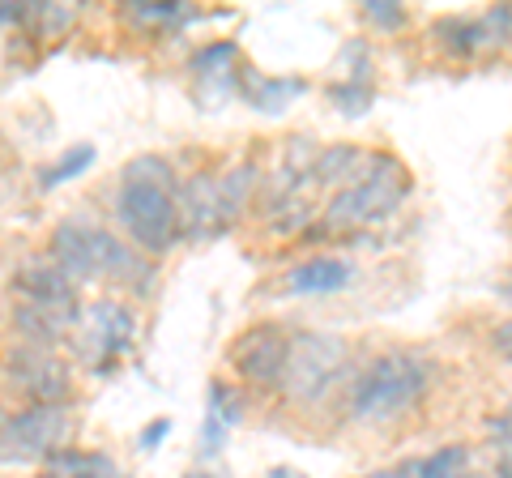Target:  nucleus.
<instances>
[{
  "label": "nucleus",
  "mask_w": 512,
  "mask_h": 478,
  "mask_svg": "<svg viewBox=\"0 0 512 478\" xmlns=\"http://www.w3.org/2000/svg\"><path fill=\"white\" fill-rule=\"evenodd\" d=\"M175 167L158 154H137L124 167V184L116 193V218L133 239L141 257H163L180 244V205H175Z\"/></svg>",
  "instance_id": "f257e3e1"
},
{
  "label": "nucleus",
  "mask_w": 512,
  "mask_h": 478,
  "mask_svg": "<svg viewBox=\"0 0 512 478\" xmlns=\"http://www.w3.org/2000/svg\"><path fill=\"white\" fill-rule=\"evenodd\" d=\"M52 261L73 286L77 282H99V278H146L150 269L141 261V252L120 244L111 231H103L90 218H64L52 231Z\"/></svg>",
  "instance_id": "f03ea898"
},
{
  "label": "nucleus",
  "mask_w": 512,
  "mask_h": 478,
  "mask_svg": "<svg viewBox=\"0 0 512 478\" xmlns=\"http://www.w3.org/2000/svg\"><path fill=\"white\" fill-rule=\"evenodd\" d=\"M431 389V363L410 355V350H389L376 355L359 372L355 389H350V414L363 423H389L423 402Z\"/></svg>",
  "instance_id": "7ed1b4c3"
},
{
  "label": "nucleus",
  "mask_w": 512,
  "mask_h": 478,
  "mask_svg": "<svg viewBox=\"0 0 512 478\" xmlns=\"http://www.w3.org/2000/svg\"><path fill=\"white\" fill-rule=\"evenodd\" d=\"M410 193V180H406V167L397 163L393 154H367L363 158V171L350 180L346 188H338V197L329 201L325 210V227L329 231H359V227H372V222L389 218L402 197Z\"/></svg>",
  "instance_id": "20e7f679"
},
{
  "label": "nucleus",
  "mask_w": 512,
  "mask_h": 478,
  "mask_svg": "<svg viewBox=\"0 0 512 478\" xmlns=\"http://www.w3.org/2000/svg\"><path fill=\"white\" fill-rule=\"evenodd\" d=\"M13 291H18L22 308H18V325L30 342L52 346L60 333H69L82 316V304H77V286L56 269V261H30L18 269L13 278Z\"/></svg>",
  "instance_id": "39448f33"
},
{
  "label": "nucleus",
  "mask_w": 512,
  "mask_h": 478,
  "mask_svg": "<svg viewBox=\"0 0 512 478\" xmlns=\"http://www.w3.org/2000/svg\"><path fill=\"white\" fill-rule=\"evenodd\" d=\"M346 363H350V350L342 338H333V333H316V329L291 333V355H286L278 385L286 389V397H295V402H320V397L342 380Z\"/></svg>",
  "instance_id": "423d86ee"
},
{
  "label": "nucleus",
  "mask_w": 512,
  "mask_h": 478,
  "mask_svg": "<svg viewBox=\"0 0 512 478\" xmlns=\"http://www.w3.org/2000/svg\"><path fill=\"white\" fill-rule=\"evenodd\" d=\"M69 406H26L0 423V461H47L69 449Z\"/></svg>",
  "instance_id": "0eeeda50"
},
{
  "label": "nucleus",
  "mask_w": 512,
  "mask_h": 478,
  "mask_svg": "<svg viewBox=\"0 0 512 478\" xmlns=\"http://www.w3.org/2000/svg\"><path fill=\"white\" fill-rule=\"evenodd\" d=\"M5 380L9 389H18L22 397H30V406H64L73 393V380L64 359L52 346L39 342H22L5 355Z\"/></svg>",
  "instance_id": "6e6552de"
},
{
  "label": "nucleus",
  "mask_w": 512,
  "mask_h": 478,
  "mask_svg": "<svg viewBox=\"0 0 512 478\" xmlns=\"http://www.w3.org/2000/svg\"><path fill=\"white\" fill-rule=\"evenodd\" d=\"M133 333H137L133 312L116 304V299H99V304L82 308V316H77V350H82L94 368L116 363L133 346Z\"/></svg>",
  "instance_id": "1a4fd4ad"
},
{
  "label": "nucleus",
  "mask_w": 512,
  "mask_h": 478,
  "mask_svg": "<svg viewBox=\"0 0 512 478\" xmlns=\"http://www.w3.org/2000/svg\"><path fill=\"white\" fill-rule=\"evenodd\" d=\"M286 355H291V333L282 325H252L231 346V368L248 385H278Z\"/></svg>",
  "instance_id": "9d476101"
},
{
  "label": "nucleus",
  "mask_w": 512,
  "mask_h": 478,
  "mask_svg": "<svg viewBox=\"0 0 512 478\" xmlns=\"http://www.w3.org/2000/svg\"><path fill=\"white\" fill-rule=\"evenodd\" d=\"M175 205H180V231L197 235V239L227 231V222H222V180L218 175H192L180 193H175Z\"/></svg>",
  "instance_id": "9b49d317"
},
{
  "label": "nucleus",
  "mask_w": 512,
  "mask_h": 478,
  "mask_svg": "<svg viewBox=\"0 0 512 478\" xmlns=\"http://www.w3.org/2000/svg\"><path fill=\"white\" fill-rule=\"evenodd\" d=\"M350 278H355V265L346 257H312V261H299L286 269L282 286L291 295H333L342 286H350Z\"/></svg>",
  "instance_id": "f8f14e48"
},
{
  "label": "nucleus",
  "mask_w": 512,
  "mask_h": 478,
  "mask_svg": "<svg viewBox=\"0 0 512 478\" xmlns=\"http://www.w3.org/2000/svg\"><path fill=\"white\" fill-rule=\"evenodd\" d=\"M43 478H120L116 461L90 449H60L56 457L43 461Z\"/></svg>",
  "instance_id": "ddd939ff"
},
{
  "label": "nucleus",
  "mask_w": 512,
  "mask_h": 478,
  "mask_svg": "<svg viewBox=\"0 0 512 478\" xmlns=\"http://www.w3.org/2000/svg\"><path fill=\"white\" fill-rule=\"evenodd\" d=\"M363 150L359 146H329L325 154L312 163V184H338V188H346L355 175L363 171Z\"/></svg>",
  "instance_id": "4468645a"
},
{
  "label": "nucleus",
  "mask_w": 512,
  "mask_h": 478,
  "mask_svg": "<svg viewBox=\"0 0 512 478\" xmlns=\"http://www.w3.org/2000/svg\"><path fill=\"white\" fill-rule=\"evenodd\" d=\"M256 175H261V171H256L252 163H239V167H231L227 175H222V222H227V227L248 210V197H252V188H256Z\"/></svg>",
  "instance_id": "2eb2a0df"
},
{
  "label": "nucleus",
  "mask_w": 512,
  "mask_h": 478,
  "mask_svg": "<svg viewBox=\"0 0 512 478\" xmlns=\"http://www.w3.org/2000/svg\"><path fill=\"white\" fill-rule=\"evenodd\" d=\"M235 43H210V47H201L197 56H192V73H197V82H235Z\"/></svg>",
  "instance_id": "dca6fc26"
},
{
  "label": "nucleus",
  "mask_w": 512,
  "mask_h": 478,
  "mask_svg": "<svg viewBox=\"0 0 512 478\" xmlns=\"http://www.w3.org/2000/svg\"><path fill=\"white\" fill-rule=\"evenodd\" d=\"M436 35L444 43V52H453V56H474V52H483L478 47V26L474 18H440L436 22Z\"/></svg>",
  "instance_id": "f3484780"
},
{
  "label": "nucleus",
  "mask_w": 512,
  "mask_h": 478,
  "mask_svg": "<svg viewBox=\"0 0 512 478\" xmlns=\"http://www.w3.org/2000/svg\"><path fill=\"white\" fill-rule=\"evenodd\" d=\"M466 470H470L466 444H448V449H436L427 461H419V478H461Z\"/></svg>",
  "instance_id": "a211bd4d"
},
{
  "label": "nucleus",
  "mask_w": 512,
  "mask_h": 478,
  "mask_svg": "<svg viewBox=\"0 0 512 478\" xmlns=\"http://www.w3.org/2000/svg\"><path fill=\"white\" fill-rule=\"evenodd\" d=\"M295 94H303V82H274V77H256V82L248 86V99L261 111H282L286 99H295Z\"/></svg>",
  "instance_id": "6ab92c4d"
},
{
  "label": "nucleus",
  "mask_w": 512,
  "mask_h": 478,
  "mask_svg": "<svg viewBox=\"0 0 512 478\" xmlns=\"http://www.w3.org/2000/svg\"><path fill=\"white\" fill-rule=\"evenodd\" d=\"M90 163H94V146H73L69 154L60 158L56 167H47V171H43V180H39V184H43V188L69 184V180H77V175H82V171H86Z\"/></svg>",
  "instance_id": "aec40b11"
},
{
  "label": "nucleus",
  "mask_w": 512,
  "mask_h": 478,
  "mask_svg": "<svg viewBox=\"0 0 512 478\" xmlns=\"http://www.w3.org/2000/svg\"><path fill=\"white\" fill-rule=\"evenodd\" d=\"M333 103H338L346 116H363L372 107V86H359V82H346V86H333Z\"/></svg>",
  "instance_id": "412c9836"
},
{
  "label": "nucleus",
  "mask_w": 512,
  "mask_h": 478,
  "mask_svg": "<svg viewBox=\"0 0 512 478\" xmlns=\"http://www.w3.org/2000/svg\"><path fill=\"white\" fill-rule=\"evenodd\" d=\"M180 13H184L180 5H146V0H133V5H128V18H133V22H146V26L175 22Z\"/></svg>",
  "instance_id": "4be33fe9"
},
{
  "label": "nucleus",
  "mask_w": 512,
  "mask_h": 478,
  "mask_svg": "<svg viewBox=\"0 0 512 478\" xmlns=\"http://www.w3.org/2000/svg\"><path fill=\"white\" fill-rule=\"evenodd\" d=\"M363 13H367V18H372V22H380L384 30H397V26L406 22V13L397 9V5H389V0H367Z\"/></svg>",
  "instance_id": "5701e85b"
},
{
  "label": "nucleus",
  "mask_w": 512,
  "mask_h": 478,
  "mask_svg": "<svg viewBox=\"0 0 512 478\" xmlns=\"http://www.w3.org/2000/svg\"><path fill=\"white\" fill-rule=\"evenodd\" d=\"M491 346H495V355H500V359H508V363H512V321L495 325V333H491Z\"/></svg>",
  "instance_id": "b1692460"
},
{
  "label": "nucleus",
  "mask_w": 512,
  "mask_h": 478,
  "mask_svg": "<svg viewBox=\"0 0 512 478\" xmlns=\"http://www.w3.org/2000/svg\"><path fill=\"white\" fill-rule=\"evenodd\" d=\"M167 432H171V423H167V419H158L154 427H146V432H141V449L154 453L158 444H163V436H167Z\"/></svg>",
  "instance_id": "393cba45"
},
{
  "label": "nucleus",
  "mask_w": 512,
  "mask_h": 478,
  "mask_svg": "<svg viewBox=\"0 0 512 478\" xmlns=\"http://www.w3.org/2000/svg\"><path fill=\"white\" fill-rule=\"evenodd\" d=\"M495 470H500L495 478H512V440L500 444V466H495Z\"/></svg>",
  "instance_id": "a878e982"
},
{
  "label": "nucleus",
  "mask_w": 512,
  "mask_h": 478,
  "mask_svg": "<svg viewBox=\"0 0 512 478\" xmlns=\"http://www.w3.org/2000/svg\"><path fill=\"white\" fill-rule=\"evenodd\" d=\"M269 478H308V474H299L291 466H274V470H269Z\"/></svg>",
  "instance_id": "bb28decb"
},
{
  "label": "nucleus",
  "mask_w": 512,
  "mask_h": 478,
  "mask_svg": "<svg viewBox=\"0 0 512 478\" xmlns=\"http://www.w3.org/2000/svg\"><path fill=\"white\" fill-rule=\"evenodd\" d=\"M367 478H410V470H376V474H367Z\"/></svg>",
  "instance_id": "cd10ccee"
},
{
  "label": "nucleus",
  "mask_w": 512,
  "mask_h": 478,
  "mask_svg": "<svg viewBox=\"0 0 512 478\" xmlns=\"http://www.w3.org/2000/svg\"><path fill=\"white\" fill-rule=\"evenodd\" d=\"M184 478H218V474H205V470H192V474H184Z\"/></svg>",
  "instance_id": "c85d7f7f"
},
{
  "label": "nucleus",
  "mask_w": 512,
  "mask_h": 478,
  "mask_svg": "<svg viewBox=\"0 0 512 478\" xmlns=\"http://www.w3.org/2000/svg\"><path fill=\"white\" fill-rule=\"evenodd\" d=\"M461 478H478V474H470V470H466V474H461Z\"/></svg>",
  "instance_id": "c756f323"
}]
</instances>
